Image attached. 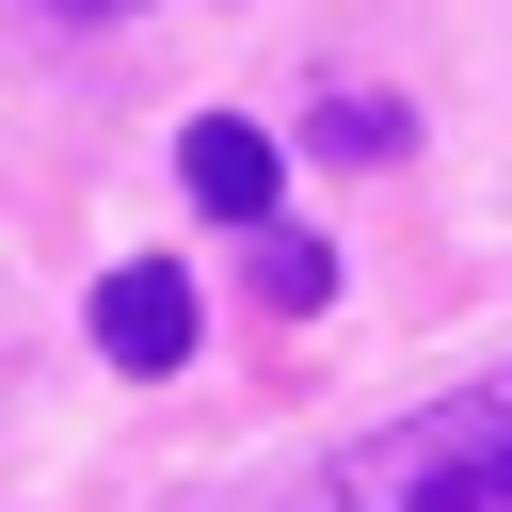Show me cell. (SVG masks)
<instances>
[{
  "instance_id": "cell-3",
  "label": "cell",
  "mask_w": 512,
  "mask_h": 512,
  "mask_svg": "<svg viewBox=\"0 0 512 512\" xmlns=\"http://www.w3.org/2000/svg\"><path fill=\"white\" fill-rule=\"evenodd\" d=\"M176 176H192V208H208V224H272V128H240V112H192Z\"/></svg>"
},
{
  "instance_id": "cell-1",
  "label": "cell",
  "mask_w": 512,
  "mask_h": 512,
  "mask_svg": "<svg viewBox=\"0 0 512 512\" xmlns=\"http://www.w3.org/2000/svg\"><path fill=\"white\" fill-rule=\"evenodd\" d=\"M304 512H512V368H480V384L352 432Z\"/></svg>"
},
{
  "instance_id": "cell-5",
  "label": "cell",
  "mask_w": 512,
  "mask_h": 512,
  "mask_svg": "<svg viewBox=\"0 0 512 512\" xmlns=\"http://www.w3.org/2000/svg\"><path fill=\"white\" fill-rule=\"evenodd\" d=\"M320 144H336V160H400V96H336Z\"/></svg>"
},
{
  "instance_id": "cell-4",
  "label": "cell",
  "mask_w": 512,
  "mask_h": 512,
  "mask_svg": "<svg viewBox=\"0 0 512 512\" xmlns=\"http://www.w3.org/2000/svg\"><path fill=\"white\" fill-rule=\"evenodd\" d=\"M256 288H272V304H320V288H336V256H320L304 224H256Z\"/></svg>"
},
{
  "instance_id": "cell-2",
  "label": "cell",
  "mask_w": 512,
  "mask_h": 512,
  "mask_svg": "<svg viewBox=\"0 0 512 512\" xmlns=\"http://www.w3.org/2000/svg\"><path fill=\"white\" fill-rule=\"evenodd\" d=\"M96 352L112 368H192V272L176 256H128V272H96Z\"/></svg>"
},
{
  "instance_id": "cell-6",
  "label": "cell",
  "mask_w": 512,
  "mask_h": 512,
  "mask_svg": "<svg viewBox=\"0 0 512 512\" xmlns=\"http://www.w3.org/2000/svg\"><path fill=\"white\" fill-rule=\"evenodd\" d=\"M48 16H144V0H48Z\"/></svg>"
}]
</instances>
